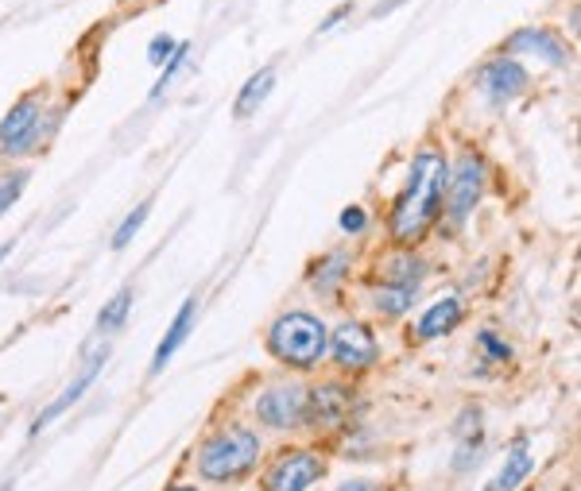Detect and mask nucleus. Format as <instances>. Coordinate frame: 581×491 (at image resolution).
<instances>
[{"label":"nucleus","instance_id":"14","mask_svg":"<svg viewBox=\"0 0 581 491\" xmlns=\"http://www.w3.org/2000/svg\"><path fill=\"white\" fill-rule=\"evenodd\" d=\"M423 275H427V264L411 252V248H399V252H392L387 260H380V264H376L380 287L419 290V287H423Z\"/></svg>","mask_w":581,"mask_h":491},{"label":"nucleus","instance_id":"5","mask_svg":"<svg viewBox=\"0 0 581 491\" xmlns=\"http://www.w3.org/2000/svg\"><path fill=\"white\" fill-rule=\"evenodd\" d=\"M484 182H489V171H484V159L477 151L458 155V163L449 167V182H446V221L449 228H461L469 221V213L481 205L484 198Z\"/></svg>","mask_w":581,"mask_h":491},{"label":"nucleus","instance_id":"9","mask_svg":"<svg viewBox=\"0 0 581 491\" xmlns=\"http://www.w3.org/2000/svg\"><path fill=\"white\" fill-rule=\"evenodd\" d=\"M106 360H109V344H97V349L86 356V364L78 368V376H74L71 383L62 387L59 395H54L51 403H47L44 411L36 414V421H32V438H36V433H44L47 426H51V421H59L62 414L71 411V406L78 403L82 395H86L89 387H94V379L101 376V368H106Z\"/></svg>","mask_w":581,"mask_h":491},{"label":"nucleus","instance_id":"7","mask_svg":"<svg viewBox=\"0 0 581 491\" xmlns=\"http://www.w3.org/2000/svg\"><path fill=\"white\" fill-rule=\"evenodd\" d=\"M256 418L268 430H299L307 421V387L302 383H275L256 399Z\"/></svg>","mask_w":581,"mask_h":491},{"label":"nucleus","instance_id":"11","mask_svg":"<svg viewBox=\"0 0 581 491\" xmlns=\"http://www.w3.org/2000/svg\"><path fill=\"white\" fill-rule=\"evenodd\" d=\"M504 54H520V59H543L546 66H570L573 51L566 47V39L555 27H520L504 39Z\"/></svg>","mask_w":581,"mask_h":491},{"label":"nucleus","instance_id":"30","mask_svg":"<svg viewBox=\"0 0 581 491\" xmlns=\"http://www.w3.org/2000/svg\"><path fill=\"white\" fill-rule=\"evenodd\" d=\"M171 491H198V488H171Z\"/></svg>","mask_w":581,"mask_h":491},{"label":"nucleus","instance_id":"12","mask_svg":"<svg viewBox=\"0 0 581 491\" xmlns=\"http://www.w3.org/2000/svg\"><path fill=\"white\" fill-rule=\"evenodd\" d=\"M353 406V391L345 383H322L314 391H307V421L310 430H334L349 418Z\"/></svg>","mask_w":581,"mask_h":491},{"label":"nucleus","instance_id":"27","mask_svg":"<svg viewBox=\"0 0 581 491\" xmlns=\"http://www.w3.org/2000/svg\"><path fill=\"white\" fill-rule=\"evenodd\" d=\"M353 16V4H337L334 12H330L326 20H322V27H318V32H322V36H326V32H334L337 24H342V20H349Z\"/></svg>","mask_w":581,"mask_h":491},{"label":"nucleus","instance_id":"25","mask_svg":"<svg viewBox=\"0 0 581 491\" xmlns=\"http://www.w3.org/2000/svg\"><path fill=\"white\" fill-rule=\"evenodd\" d=\"M337 225H342V232H349V237H361L364 228H369V213H364L361 205H345Z\"/></svg>","mask_w":581,"mask_h":491},{"label":"nucleus","instance_id":"8","mask_svg":"<svg viewBox=\"0 0 581 491\" xmlns=\"http://www.w3.org/2000/svg\"><path fill=\"white\" fill-rule=\"evenodd\" d=\"M326 476V461L310 449H290L275 456V465L264 473V491H310Z\"/></svg>","mask_w":581,"mask_h":491},{"label":"nucleus","instance_id":"28","mask_svg":"<svg viewBox=\"0 0 581 491\" xmlns=\"http://www.w3.org/2000/svg\"><path fill=\"white\" fill-rule=\"evenodd\" d=\"M337 491H380V483H372V480H349V483H342Z\"/></svg>","mask_w":581,"mask_h":491},{"label":"nucleus","instance_id":"20","mask_svg":"<svg viewBox=\"0 0 581 491\" xmlns=\"http://www.w3.org/2000/svg\"><path fill=\"white\" fill-rule=\"evenodd\" d=\"M128 314H133V287H121L113 299L101 306V314H97V329H101V333H116V329L128 322Z\"/></svg>","mask_w":581,"mask_h":491},{"label":"nucleus","instance_id":"22","mask_svg":"<svg viewBox=\"0 0 581 491\" xmlns=\"http://www.w3.org/2000/svg\"><path fill=\"white\" fill-rule=\"evenodd\" d=\"M186 59H190V43H178L175 54H171V59L159 66V78H156V86H151V101H159V97L168 93V86L178 78V71L186 66Z\"/></svg>","mask_w":581,"mask_h":491},{"label":"nucleus","instance_id":"10","mask_svg":"<svg viewBox=\"0 0 581 491\" xmlns=\"http://www.w3.org/2000/svg\"><path fill=\"white\" fill-rule=\"evenodd\" d=\"M326 352L337 360V368L364 372V368H372V364H376L380 341H376V333H372L364 322H345V325H337L334 333H330V349Z\"/></svg>","mask_w":581,"mask_h":491},{"label":"nucleus","instance_id":"1","mask_svg":"<svg viewBox=\"0 0 581 491\" xmlns=\"http://www.w3.org/2000/svg\"><path fill=\"white\" fill-rule=\"evenodd\" d=\"M449 182V159L438 148H423L411 159L407 182L399 190L392 217H387V232L399 248H411L431 232V225L442 217V198H446Z\"/></svg>","mask_w":581,"mask_h":491},{"label":"nucleus","instance_id":"17","mask_svg":"<svg viewBox=\"0 0 581 491\" xmlns=\"http://www.w3.org/2000/svg\"><path fill=\"white\" fill-rule=\"evenodd\" d=\"M272 89H275V66H260V71H256L252 78L240 86L237 105H233V116H237V121L256 116V113H260V105H264L268 97H272Z\"/></svg>","mask_w":581,"mask_h":491},{"label":"nucleus","instance_id":"2","mask_svg":"<svg viewBox=\"0 0 581 491\" xmlns=\"http://www.w3.org/2000/svg\"><path fill=\"white\" fill-rule=\"evenodd\" d=\"M330 349V329L318 314H307V310H290V314H280L268 329V352H272L280 364L295 372H314L322 364Z\"/></svg>","mask_w":581,"mask_h":491},{"label":"nucleus","instance_id":"29","mask_svg":"<svg viewBox=\"0 0 581 491\" xmlns=\"http://www.w3.org/2000/svg\"><path fill=\"white\" fill-rule=\"evenodd\" d=\"M9 255H12V240H9V244H0V264H4Z\"/></svg>","mask_w":581,"mask_h":491},{"label":"nucleus","instance_id":"13","mask_svg":"<svg viewBox=\"0 0 581 491\" xmlns=\"http://www.w3.org/2000/svg\"><path fill=\"white\" fill-rule=\"evenodd\" d=\"M194 322H198V299H186L183 306H178V314L171 317L168 333H163V341H159L156 356H151V376H159V372L168 368L171 360H175V352L186 344V337L194 333Z\"/></svg>","mask_w":581,"mask_h":491},{"label":"nucleus","instance_id":"3","mask_svg":"<svg viewBox=\"0 0 581 491\" xmlns=\"http://www.w3.org/2000/svg\"><path fill=\"white\" fill-rule=\"evenodd\" d=\"M260 433L248 426H225V430L210 433L198 449V473L213 483H233L248 476L260 461Z\"/></svg>","mask_w":581,"mask_h":491},{"label":"nucleus","instance_id":"21","mask_svg":"<svg viewBox=\"0 0 581 491\" xmlns=\"http://www.w3.org/2000/svg\"><path fill=\"white\" fill-rule=\"evenodd\" d=\"M148 213H151V198H144V202L136 205V210L121 221V228H116V232H113V252H124V248L133 244V240H136V232H140V228H144V221H148Z\"/></svg>","mask_w":581,"mask_h":491},{"label":"nucleus","instance_id":"16","mask_svg":"<svg viewBox=\"0 0 581 491\" xmlns=\"http://www.w3.org/2000/svg\"><path fill=\"white\" fill-rule=\"evenodd\" d=\"M531 468H535L531 441L528 438H516V441H511V449H508V456H504L500 473L489 480V488H484V491H516L531 476Z\"/></svg>","mask_w":581,"mask_h":491},{"label":"nucleus","instance_id":"18","mask_svg":"<svg viewBox=\"0 0 581 491\" xmlns=\"http://www.w3.org/2000/svg\"><path fill=\"white\" fill-rule=\"evenodd\" d=\"M345 279H349V252H330L310 267V287L318 294H334Z\"/></svg>","mask_w":581,"mask_h":491},{"label":"nucleus","instance_id":"6","mask_svg":"<svg viewBox=\"0 0 581 491\" xmlns=\"http://www.w3.org/2000/svg\"><path fill=\"white\" fill-rule=\"evenodd\" d=\"M531 86V74L520 59H511V54H500V59H489L477 71V89H481L484 101H493V105H511L516 97H523Z\"/></svg>","mask_w":581,"mask_h":491},{"label":"nucleus","instance_id":"24","mask_svg":"<svg viewBox=\"0 0 581 491\" xmlns=\"http://www.w3.org/2000/svg\"><path fill=\"white\" fill-rule=\"evenodd\" d=\"M477 344H481V352H484V360H489V364H508V360H511V344L504 341L500 333H493V329L477 333Z\"/></svg>","mask_w":581,"mask_h":491},{"label":"nucleus","instance_id":"23","mask_svg":"<svg viewBox=\"0 0 581 491\" xmlns=\"http://www.w3.org/2000/svg\"><path fill=\"white\" fill-rule=\"evenodd\" d=\"M27 190V171H9L0 175V217L20 202V193Z\"/></svg>","mask_w":581,"mask_h":491},{"label":"nucleus","instance_id":"4","mask_svg":"<svg viewBox=\"0 0 581 491\" xmlns=\"http://www.w3.org/2000/svg\"><path fill=\"white\" fill-rule=\"evenodd\" d=\"M44 97L24 93L0 121V155L20 159L44 148Z\"/></svg>","mask_w":581,"mask_h":491},{"label":"nucleus","instance_id":"15","mask_svg":"<svg viewBox=\"0 0 581 491\" xmlns=\"http://www.w3.org/2000/svg\"><path fill=\"white\" fill-rule=\"evenodd\" d=\"M461 317H466L461 299L458 294H446V299H438L434 306H427L423 317L415 322V341H434V337L454 333V329L461 325Z\"/></svg>","mask_w":581,"mask_h":491},{"label":"nucleus","instance_id":"26","mask_svg":"<svg viewBox=\"0 0 581 491\" xmlns=\"http://www.w3.org/2000/svg\"><path fill=\"white\" fill-rule=\"evenodd\" d=\"M175 39L168 36V32H163V36H151V43H148V62L151 66H163V62L171 59V54H175Z\"/></svg>","mask_w":581,"mask_h":491},{"label":"nucleus","instance_id":"19","mask_svg":"<svg viewBox=\"0 0 581 491\" xmlns=\"http://www.w3.org/2000/svg\"><path fill=\"white\" fill-rule=\"evenodd\" d=\"M419 299V290H404V287H380L372 290V310L380 317H404L411 310V302Z\"/></svg>","mask_w":581,"mask_h":491}]
</instances>
